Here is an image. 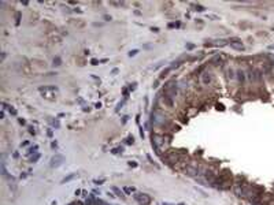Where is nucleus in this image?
<instances>
[{"label": "nucleus", "instance_id": "obj_1", "mask_svg": "<svg viewBox=\"0 0 274 205\" xmlns=\"http://www.w3.org/2000/svg\"><path fill=\"white\" fill-rule=\"evenodd\" d=\"M133 198H134L140 205H149L151 201H152V198L148 196V194H145V193H136V194H133Z\"/></svg>", "mask_w": 274, "mask_h": 205}, {"label": "nucleus", "instance_id": "obj_2", "mask_svg": "<svg viewBox=\"0 0 274 205\" xmlns=\"http://www.w3.org/2000/svg\"><path fill=\"white\" fill-rule=\"evenodd\" d=\"M63 160L64 157L62 155H55L52 159H51V167H59V165H62L63 164Z\"/></svg>", "mask_w": 274, "mask_h": 205}, {"label": "nucleus", "instance_id": "obj_3", "mask_svg": "<svg viewBox=\"0 0 274 205\" xmlns=\"http://www.w3.org/2000/svg\"><path fill=\"white\" fill-rule=\"evenodd\" d=\"M230 46L232 48H234V49H237V51H244L245 48H244V45L241 44V41L239 40V38H233V40H230Z\"/></svg>", "mask_w": 274, "mask_h": 205}, {"label": "nucleus", "instance_id": "obj_4", "mask_svg": "<svg viewBox=\"0 0 274 205\" xmlns=\"http://www.w3.org/2000/svg\"><path fill=\"white\" fill-rule=\"evenodd\" d=\"M210 81H211L210 73H204V74H203V82H204V84H208Z\"/></svg>", "mask_w": 274, "mask_h": 205}, {"label": "nucleus", "instance_id": "obj_5", "mask_svg": "<svg viewBox=\"0 0 274 205\" xmlns=\"http://www.w3.org/2000/svg\"><path fill=\"white\" fill-rule=\"evenodd\" d=\"M74 178H77V174H71V175H69V176H66L63 180H62V183H66V182H69V180H71V179H74Z\"/></svg>", "mask_w": 274, "mask_h": 205}, {"label": "nucleus", "instance_id": "obj_6", "mask_svg": "<svg viewBox=\"0 0 274 205\" xmlns=\"http://www.w3.org/2000/svg\"><path fill=\"white\" fill-rule=\"evenodd\" d=\"M197 172V170L196 168H192V167H186V174H189V175H195Z\"/></svg>", "mask_w": 274, "mask_h": 205}, {"label": "nucleus", "instance_id": "obj_7", "mask_svg": "<svg viewBox=\"0 0 274 205\" xmlns=\"http://www.w3.org/2000/svg\"><path fill=\"white\" fill-rule=\"evenodd\" d=\"M237 74H239V81H240L241 84H244V81H245V75H244V73H243V71H239Z\"/></svg>", "mask_w": 274, "mask_h": 205}, {"label": "nucleus", "instance_id": "obj_8", "mask_svg": "<svg viewBox=\"0 0 274 205\" xmlns=\"http://www.w3.org/2000/svg\"><path fill=\"white\" fill-rule=\"evenodd\" d=\"M40 157H41V156L38 155V153H36L34 156H32V157H30V163H36V161H37Z\"/></svg>", "mask_w": 274, "mask_h": 205}, {"label": "nucleus", "instance_id": "obj_9", "mask_svg": "<svg viewBox=\"0 0 274 205\" xmlns=\"http://www.w3.org/2000/svg\"><path fill=\"white\" fill-rule=\"evenodd\" d=\"M37 149H38V146H37V145H34V146H32V148H30V149H29V151H28V155H32V153H36V151H37Z\"/></svg>", "mask_w": 274, "mask_h": 205}, {"label": "nucleus", "instance_id": "obj_10", "mask_svg": "<svg viewBox=\"0 0 274 205\" xmlns=\"http://www.w3.org/2000/svg\"><path fill=\"white\" fill-rule=\"evenodd\" d=\"M112 192H115V193H117V196H119V197H123L122 192H121V190H119L118 187H112Z\"/></svg>", "mask_w": 274, "mask_h": 205}, {"label": "nucleus", "instance_id": "obj_11", "mask_svg": "<svg viewBox=\"0 0 274 205\" xmlns=\"http://www.w3.org/2000/svg\"><path fill=\"white\" fill-rule=\"evenodd\" d=\"M125 190V193H127V194H130L132 192H134V187H125L123 189Z\"/></svg>", "mask_w": 274, "mask_h": 205}, {"label": "nucleus", "instance_id": "obj_12", "mask_svg": "<svg viewBox=\"0 0 274 205\" xmlns=\"http://www.w3.org/2000/svg\"><path fill=\"white\" fill-rule=\"evenodd\" d=\"M122 148H115V149H112V153H122Z\"/></svg>", "mask_w": 274, "mask_h": 205}, {"label": "nucleus", "instance_id": "obj_13", "mask_svg": "<svg viewBox=\"0 0 274 205\" xmlns=\"http://www.w3.org/2000/svg\"><path fill=\"white\" fill-rule=\"evenodd\" d=\"M212 62H215L214 64H221V62H222V59H221V58H219V56H218V58H215L214 60H212Z\"/></svg>", "mask_w": 274, "mask_h": 205}, {"label": "nucleus", "instance_id": "obj_14", "mask_svg": "<svg viewBox=\"0 0 274 205\" xmlns=\"http://www.w3.org/2000/svg\"><path fill=\"white\" fill-rule=\"evenodd\" d=\"M54 64H55V66H59V64H60V59L59 58H55L54 59Z\"/></svg>", "mask_w": 274, "mask_h": 205}, {"label": "nucleus", "instance_id": "obj_15", "mask_svg": "<svg viewBox=\"0 0 274 205\" xmlns=\"http://www.w3.org/2000/svg\"><path fill=\"white\" fill-rule=\"evenodd\" d=\"M137 52H139V51H137V49H133V51H130V52H129V56H130V58H132V56H134V55L137 53Z\"/></svg>", "mask_w": 274, "mask_h": 205}, {"label": "nucleus", "instance_id": "obj_16", "mask_svg": "<svg viewBox=\"0 0 274 205\" xmlns=\"http://www.w3.org/2000/svg\"><path fill=\"white\" fill-rule=\"evenodd\" d=\"M104 180L105 179H96V180H95V183H96V185H103V182H104Z\"/></svg>", "mask_w": 274, "mask_h": 205}, {"label": "nucleus", "instance_id": "obj_17", "mask_svg": "<svg viewBox=\"0 0 274 205\" xmlns=\"http://www.w3.org/2000/svg\"><path fill=\"white\" fill-rule=\"evenodd\" d=\"M196 10H199V11H204V7H203V6H200V4H197V6H196Z\"/></svg>", "mask_w": 274, "mask_h": 205}, {"label": "nucleus", "instance_id": "obj_18", "mask_svg": "<svg viewBox=\"0 0 274 205\" xmlns=\"http://www.w3.org/2000/svg\"><path fill=\"white\" fill-rule=\"evenodd\" d=\"M126 142H127V144H133V142H134V139H133V137H129V138H127V141H126Z\"/></svg>", "mask_w": 274, "mask_h": 205}, {"label": "nucleus", "instance_id": "obj_19", "mask_svg": "<svg viewBox=\"0 0 274 205\" xmlns=\"http://www.w3.org/2000/svg\"><path fill=\"white\" fill-rule=\"evenodd\" d=\"M118 71H119L118 68H114V70L111 71V74H112V75H117V74H118Z\"/></svg>", "mask_w": 274, "mask_h": 205}, {"label": "nucleus", "instance_id": "obj_20", "mask_svg": "<svg viewBox=\"0 0 274 205\" xmlns=\"http://www.w3.org/2000/svg\"><path fill=\"white\" fill-rule=\"evenodd\" d=\"M92 64L93 66H96V64H99V62H97L96 59H92Z\"/></svg>", "mask_w": 274, "mask_h": 205}, {"label": "nucleus", "instance_id": "obj_21", "mask_svg": "<svg viewBox=\"0 0 274 205\" xmlns=\"http://www.w3.org/2000/svg\"><path fill=\"white\" fill-rule=\"evenodd\" d=\"M129 165H132V167H137V164H136V163H132V161H129Z\"/></svg>", "mask_w": 274, "mask_h": 205}, {"label": "nucleus", "instance_id": "obj_22", "mask_svg": "<svg viewBox=\"0 0 274 205\" xmlns=\"http://www.w3.org/2000/svg\"><path fill=\"white\" fill-rule=\"evenodd\" d=\"M152 32H155V33H158V32H159V29H158V27H152Z\"/></svg>", "mask_w": 274, "mask_h": 205}, {"label": "nucleus", "instance_id": "obj_23", "mask_svg": "<svg viewBox=\"0 0 274 205\" xmlns=\"http://www.w3.org/2000/svg\"><path fill=\"white\" fill-rule=\"evenodd\" d=\"M104 18H105V21H110V19H111V17H108V15H104Z\"/></svg>", "mask_w": 274, "mask_h": 205}, {"label": "nucleus", "instance_id": "obj_24", "mask_svg": "<svg viewBox=\"0 0 274 205\" xmlns=\"http://www.w3.org/2000/svg\"><path fill=\"white\" fill-rule=\"evenodd\" d=\"M180 205H185V204H180Z\"/></svg>", "mask_w": 274, "mask_h": 205}, {"label": "nucleus", "instance_id": "obj_25", "mask_svg": "<svg viewBox=\"0 0 274 205\" xmlns=\"http://www.w3.org/2000/svg\"><path fill=\"white\" fill-rule=\"evenodd\" d=\"M104 205H108V204H104Z\"/></svg>", "mask_w": 274, "mask_h": 205}]
</instances>
